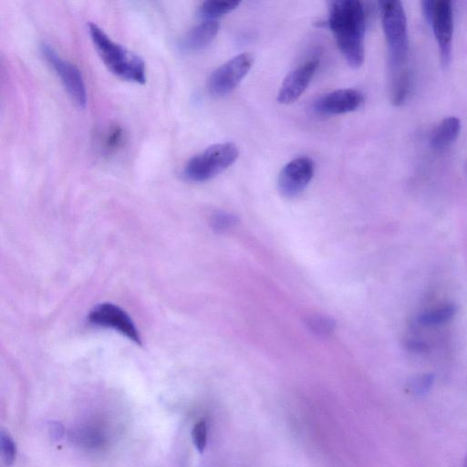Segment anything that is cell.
<instances>
[{
  "mask_svg": "<svg viewBox=\"0 0 467 467\" xmlns=\"http://www.w3.org/2000/svg\"><path fill=\"white\" fill-rule=\"evenodd\" d=\"M383 32L388 46L389 78L406 68L408 56L407 19L400 1L379 3Z\"/></svg>",
  "mask_w": 467,
  "mask_h": 467,
  "instance_id": "obj_3",
  "label": "cell"
},
{
  "mask_svg": "<svg viewBox=\"0 0 467 467\" xmlns=\"http://www.w3.org/2000/svg\"><path fill=\"white\" fill-rule=\"evenodd\" d=\"M122 130L119 127L111 128L105 137V148L108 150H115L120 143Z\"/></svg>",
  "mask_w": 467,
  "mask_h": 467,
  "instance_id": "obj_21",
  "label": "cell"
},
{
  "mask_svg": "<svg viewBox=\"0 0 467 467\" xmlns=\"http://www.w3.org/2000/svg\"><path fill=\"white\" fill-rule=\"evenodd\" d=\"M319 65L313 57L293 69L284 79L277 94V101L287 105L297 100L308 87Z\"/></svg>",
  "mask_w": 467,
  "mask_h": 467,
  "instance_id": "obj_10",
  "label": "cell"
},
{
  "mask_svg": "<svg viewBox=\"0 0 467 467\" xmlns=\"http://www.w3.org/2000/svg\"><path fill=\"white\" fill-rule=\"evenodd\" d=\"M0 446L2 457L7 465H10L16 456V446L10 435L4 431L0 434Z\"/></svg>",
  "mask_w": 467,
  "mask_h": 467,
  "instance_id": "obj_17",
  "label": "cell"
},
{
  "mask_svg": "<svg viewBox=\"0 0 467 467\" xmlns=\"http://www.w3.org/2000/svg\"><path fill=\"white\" fill-rule=\"evenodd\" d=\"M41 53L46 61L59 77L60 81L72 100H74L78 106L84 108L87 104V90L84 78L79 69L72 63L63 59L53 47L47 44H42Z\"/></svg>",
  "mask_w": 467,
  "mask_h": 467,
  "instance_id": "obj_6",
  "label": "cell"
},
{
  "mask_svg": "<svg viewBox=\"0 0 467 467\" xmlns=\"http://www.w3.org/2000/svg\"><path fill=\"white\" fill-rule=\"evenodd\" d=\"M88 322L92 325L112 328L138 345L141 338L130 316L120 307L111 303L96 306L88 314Z\"/></svg>",
  "mask_w": 467,
  "mask_h": 467,
  "instance_id": "obj_7",
  "label": "cell"
},
{
  "mask_svg": "<svg viewBox=\"0 0 467 467\" xmlns=\"http://www.w3.org/2000/svg\"><path fill=\"white\" fill-rule=\"evenodd\" d=\"M239 5V1H204L200 5L198 13L204 20H216L234 10Z\"/></svg>",
  "mask_w": 467,
  "mask_h": 467,
  "instance_id": "obj_15",
  "label": "cell"
},
{
  "mask_svg": "<svg viewBox=\"0 0 467 467\" xmlns=\"http://www.w3.org/2000/svg\"><path fill=\"white\" fill-rule=\"evenodd\" d=\"M436 2L433 0H424L421 2V9L426 20L431 23L436 6Z\"/></svg>",
  "mask_w": 467,
  "mask_h": 467,
  "instance_id": "obj_22",
  "label": "cell"
},
{
  "mask_svg": "<svg viewBox=\"0 0 467 467\" xmlns=\"http://www.w3.org/2000/svg\"><path fill=\"white\" fill-rule=\"evenodd\" d=\"M439 46L441 61L448 67L451 56V38L453 32V13L451 2L437 0L435 11L430 23Z\"/></svg>",
  "mask_w": 467,
  "mask_h": 467,
  "instance_id": "obj_9",
  "label": "cell"
},
{
  "mask_svg": "<svg viewBox=\"0 0 467 467\" xmlns=\"http://www.w3.org/2000/svg\"><path fill=\"white\" fill-rule=\"evenodd\" d=\"M364 101L363 94L354 88H340L327 92L313 102V109L325 115L355 111Z\"/></svg>",
  "mask_w": 467,
  "mask_h": 467,
  "instance_id": "obj_11",
  "label": "cell"
},
{
  "mask_svg": "<svg viewBox=\"0 0 467 467\" xmlns=\"http://www.w3.org/2000/svg\"><path fill=\"white\" fill-rule=\"evenodd\" d=\"M220 28L217 20H203L193 26L181 40L184 51H198L206 47L215 38Z\"/></svg>",
  "mask_w": 467,
  "mask_h": 467,
  "instance_id": "obj_12",
  "label": "cell"
},
{
  "mask_svg": "<svg viewBox=\"0 0 467 467\" xmlns=\"http://www.w3.org/2000/svg\"><path fill=\"white\" fill-rule=\"evenodd\" d=\"M456 312L453 304H442L427 309L418 317V323L425 327L438 326L451 320Z\"/></svg>",
  "mask_w": 467,
  "mask_h": 467,
  "instance_id": "obj_14",
  "label": "cell"
},
{
  "mask_svg": "<svg viewBox=\"0 0 467 467\" xmlns=\"http://www.w3.org/2000/svg\"><path fill=\"white\" fill-rule=\"evenodd\" d=\"M327 26L347 63L360 67L365 58L364 37L366 14L358 0H337L329 3Z\"/></svg>",
  "mask_w": 467,
  "mask_h": 467,
  "instance_id": "obj_1",
  "label": "cell"
},
{
  "mask_svg": "<svg viewBox=\"0 0 467 467\" xmlns=\"http://www.w3.org/2000/svg\"><path fill=\"white\" fill-rule=\"evenodd\" d=\"M192 438L196 449L202 452L207 442V428L203 420L195 423L192 431Z\"/></svg>",
  "mask_w": 467,
  "mask_h": 467,
  "instance_id": "obj_19",
  "label": "cell"
},
{
  "mask_svg": "<svg viewBox=\"0 0 467 467\" xmlns=\"http://www.w3.org/2000/svg\"><path fill=\"white\" fill-rule=\"evenodd\" d=\"M254 60L253 54L244 52L221 65L208 78L209 91L215 96L231 93L249 72Z\"/></svg>",
  "mask_w": 467,
  "mask_h": 467,
  "instance_id": "obj_5",
  "label": "cell"
},
{
  "mask_svg": "<svg viewBox=\"0 0 467 467\" xmlns=\"http://www.w3.org/2000/svg\"><path fill=\"white\" fill-rule=\"evenodd\" d=\"M461 130V121L456 117L444 119L433 130L431 137V146L441 150L453 143Z\"/></svg>",
  "mask_w": 467,
  "mask_h": 467,
  "instance_id": "obj_13",
  "label": "cell"
},
{
  "mask_svg": "<svg viewBox=\"0 0 467 467\" xmlns=\"http://www.w3.org/2000/svg\"><path fill=\"white\" fill-rule=\"evenodd\" d=\"M92 43L104 65L115 76L139 84L146 81V67L142 58L114 42L96 24L88 25Z\"/></svg>",
  "mask_w": 467,
  "mask_h": 467,
  "instance_id": "obj_2",
  "label": "cell"
},
{
  "mask_svg": "<svg viewBox=\"0 0 467 467\" xmlns=\"http://www.w3.org/2000/svg\"><path fill=\"white\" fill-rule=\"evenodd\" d=\"M315 164L308 157H297L287 162L278 176V189L288 198L300 194L311 182Z\"/></svg>",
  "mask_w": 467,
  "mask_h": 467,
  "instance_id": "obj_8",
  "label": "cell"
},
{
  "mask_svg": "<svg viewBox=\"0 0 467 467\" xmlns=\"http://www.w3.org/2000/svg\"><path fill=\"white\" fill-rule=\"evenodd\" d=\"M307 324L314 332L322 335L331 333L335 327L331 319L321 316L309 317Z\"/></svg>",
  "mask_w": 467,
  "mask_h": 467,
  "instance_id": "obj_18",
  "label": "cell"
},
{
  "mask_svg": "<svg viewBox=\"0 0 467 467\" xmlns=\"http://www.w3.org/2000/svg\"><path fill=\"white\" fill-rule=\"evenodd\" d=\"M463 467H467V456H466V459H465V462H464Z\"/></svg>",
  "mask_w": 467,
  "mask_h": 467,
  "instance_id": "obj_23",
  "label": "cell"
},
{
  "mask_svg": "<svg viewBox=\"0 0 467 467\" xmlns=\"http://www.w3.org/2000/svg\"><path fill=\"white\" fill-rule=\"evenodd\" d=\"M239 156V150L233 142L209 146L189 160L184 176L192 182L210 180L233 165Z\"/></svg>",
  "mask_w": 467,
  "mask_h": 467,
  "instance_id": "obj_4",
  "label": "cell"
},
{
  "mask_svg": "<svg viewBox=\"0 0 467 467\" xmlns=\"http://www.w3.org/2000/svg\"><path fill=\"white\" fill-rule=\"evenodd\" d=\"M236 218L229 213H217L213 216L212 223L216 230H224L233 226Z\"/></svg>",
  "mask_w": 467,
  "mask_h": 467,
  "instance_id": "obj_20",
  "label": "cell"
},
{
  "mask_svg": "<svg viewBox=\"0 0 467 467\" xmlns=\"http://www.w3.org/2000/svg\"><path fill=\"white\" fill-rule=\"evenodd\" d=\"M434 376L431 373L422 374L411 379L409 381L408 388L414 394H424L432 386Z\"/></svg>",
  "mask_w": 467,
  "mask_h": 467,
  "instance_id": "obj_16",
  "label": "cell"
}]
</instances>
